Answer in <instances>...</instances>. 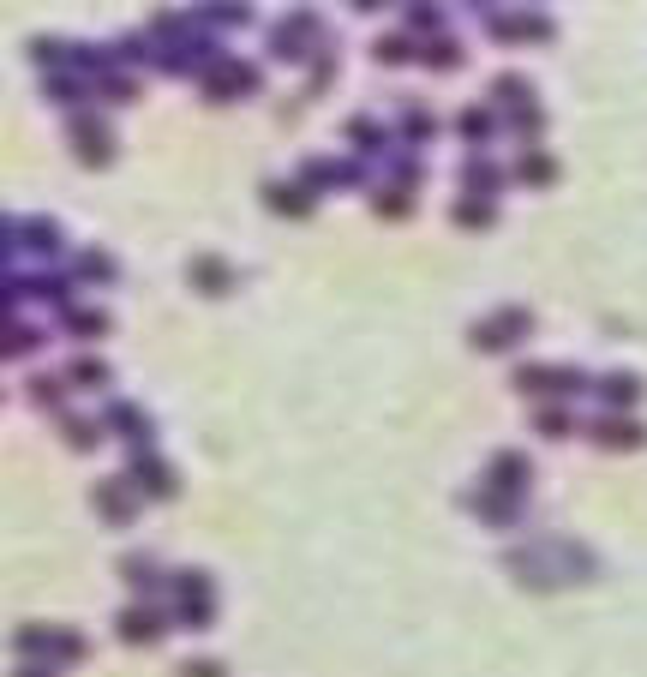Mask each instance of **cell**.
<instances>
[{"instance_id": "cell-1", "label": "cell", "mask_w": 647, "mask_h": 677, "mask_svg": "<svg viewBox=\"0 0 647 677\" xmlns=\"http://www.w3.org/2000/svg\"><path fill=\"white\" fill-rule=\"evenodd\" d=\"M528 330H534V312H528V306H498L486 324H474V348H480V354H504V348L522 342Z\"/></svg>"}, {"instance_id": "cell-2", "label": "cell", "mask_w": 647, "mask_h": 677, "mask_svg": "<svg viewBox=\"0 0 647 677\" xmlns=\"http://www.w3.org/2000/svg\"><path fill=\"white\" fill-rule=\"evenodd\" d=\"M90 498H96V516H102L108 528H126V522L138 516V486H132V474H114V480H102Z\"/></svg>"}, {"instance_id": "cell-3", "label": "cell", "mask_w": 647, "mask_h": 677, "mask_svg": "<svg viewBox=\"0 0 647 677\" xmlns=\"http://www.w3.org/2000/svg\"><path fill=\"white\" fill-rule=\"evenodd\" d=\"M72 144H78V156H84V168H108L114 162V138H108V126L96 120V114H72Z\"/></svg>"}, {"instance_id": "cell-4", "label": "cell", "mask_w": 647, "mask_h": 677, "mask_svg": "<svg viewBox=\"0 0 647 677\" xmlns=\"http://www.w3.org/2000/svg\"><path fill=\"white\" fill-rule=\"evenodd\" d=\"M246 90H258V72L246 60H222V66L204 72V96L210 102H228V96H246Z\"/></svg>"}, {"instance_id": "cell-5", "label": "cell", "mask_w": 647, "mask_h": 677, "mask_svg": "<svg viewBox=\"0 0 647 677\" xmlns=\"http://www.w3.org/2000/svg\"><path fill=\"white\" fill-rule=\"evenodd\" d=\"M114 630H120V642H132V648H150L162 630H168V618H162V606H126L120 618H114Z\"/></svg>"}, {"instance_id": "cell-6", "label": "cell", "mask_w": 647, "mask_h": 677, "mask_svg": "<svg viewBox=\"0 0 647 677\" xmlns=\"http://www.w3.org/2000/svg\"><path fill=\"white\" fill-rule=\"evenodd\" d=\"M102 426L108 432H120V438H132V456H150V444H156V432H150V420L132 408V402H108V414H102Z\"/></svg>"}, {"instance_id": "cell-7", "label": "cell", "mask_w": 647, "mask_h": 677, "mask_svg": "<svg viewBox=\"0 0 647 677\" xmlns=\"http://www.w3.org/2000/svg\"><path fill=\"white\" fill-rule=\"evenodd\" d=\"M132 486H138L144 498H174V492H180V474L162 468L156 456H138V462H132Z\"/></svg>"}, {"instance_id": "cell-8", "label": "cell", "mask_w": 647, "mask_h": 677, "mask_svg": "<svg viewBox=\"0 0 647 677\" xmlns=\"http://www.w3.org/2000/svg\"><path fill=\"white\" fill-rule=\"evenodd\" d=\"M192 288L210 294V300H222V294L234 288V270H228L216 252H198V258H192Z\"/></svg>"}, {"instance_id": "cell-9", "label": "cell", "mask_w": 647, "mask_h": 677, "mask_svg": "<svg viewBox=\"0 0 647 677\" xmlns=\"http://www.w3.org/2000/svg\"><path fill=\"white\" fill-rule=\"evenodd\" d=\"M594 390H600V402H606L612 414H630V408L642 402V378H636V372H606Z\"/></svg>"}, {"instance_id": "cell-10", "label": "cell", "mask_w": 647, "mask_h": 677, "mask_svg": "<svg viewBox=\"0 0 647 677\" xmlns=\"http://www.w3.org/2000/svg\"><path fill=\"white\" fill-rule=\"evenodd\" d=\"M594 444H600V450H642L647 432L636 426V420H618V414H606V420L594 426Z\"/></svg>"}, {"instance_id": "cell-11", "label": "cell", "mask_w": 647, "mask_h": 677, "mask_svg": "<svg viewBox=\"0 0 647 677\" xmlns=\"http://www.w3.org/2000/svg\"><path fill=\"white\" fill-rule=\"evenodd\" d=\"M516 180H522V186H552V180H558V156L522 150V156H516Z\"/></svg>"}, {"instance_id": "cell-12", "label": "cell", "mask_w": 647, "mask_h": 677, "mask_svg": "<svg viewBox=\"0 0 647 677\" xmlns=\"http://www.w3.org/2000/svg\"><path fill=\"white\" fill-rule=\"evenodd\" d=\"M264 204H270L276 216H294V222H300V216L312 210V192H306V186H264Z\"/></svg>"}, {"instance_id": "cell-13", "label": "cell", "mask_w": 647, "mask_h": 677, "mask_svg": "<svg viewBox=\"0 0 647 677\" xmlns=\"http://www.w3.org/2000/svg\"><path fill=\"white\" fill-rule=\"evenodd\" d=\"M66 330H72L78 342H102V336H108V312H96V306H66Z\"/></svg>"}, {"instance_id": "cell-14", "label": "cell", "mask_w": 647, "mask_h": 677, "mask_svg": "<svg viewBox=\"0 0 647 677\" xmlns=\"http://www.w3.org/2000/svg\"><path fill=\"white\" fill-rule=\"evenodd\" d=\"M504 486H510V492L528 486V456H510V450L492 456V492H504Z\"/></svg>"}, {"instance_id": "cell-15", "label": "cell", "mask_w": 647, "mask_h": 677, "mask_svg": "<svg viewBox=\"0 0 647 677\" xmlns=\"http://www.w3.org/2000/svg\"><path fill=\"white\" fill-rule=\"evenodd\" d=\"M516 390L522 396H558V366H516Z\"/></svg>"}, {"instance_id": "cell-16", "label": "cell", "mask_w": 647, "mask_h": 677, "mask_svg": "<svg viewBox=\"0 0 647 677\" xmlns=\"http://www.w3.org/2000/svg\"><path fill=\"white\" fill-rule=\"evenodd\" d=\"M60 636H66V630H48V624H24V630H18V654H60Z\"/></svg>"}, {"instance_id": "cell-17", "label": "cell", "mask_w": 647, "mask_h": 677, "mask_svg": "<svg viewBox=\"0 0 647 677\" xmlns=\"http://www.w3.org/2000/svg\"><path fill=\"white\" fill-rule=\"evenodd\" d=\"M492 36H504V42H516V36H552V24L546 18H492Z\"/></svg>"}, {"instance_id": "cell-18", "label": "cell", "mask_w": 647, "mask_h": 677, "mask_svg": "<svg viewBox=\"0 0 647 677\" xmlns=\"http://www.w3.org/2000/svg\"><path fill=\"white\" fill-rule=\"evenodd\" d=\"M450 216H456V228H492V222H498L492 198H462V204H456Z\"/></svg>"}, {"instance_id": "cell-19", "label": "cell", "mask_w": 647, "mask_h": 677, "mask_svg": "<svg viewBox=\"0 0 647 677\" xmlns=\"http://www.w3.org/2000/svg\"><path fill=\"white\" fill-rule=\"evenodd\" d=\"M18 234H24V240L36 246V258H54V252H60V228H54L48 216H36V222H24Z\"/></svg>"}, {"instance_id": "cell-20", "label": "cell", "mask_w": 647, "mask_h": 677, "mask_svg": "<svg viewBox=\"0 0 647 677\" xmlns=\"http://www.w3.org/2000/svg\"><path fill=\"white\" fill-rule=\"evenodd\" d=\"M60 438H66L72 450H96L102 426H96V420H78V414H60Z\"/></svg>"}, {"instance_id": "cell-21", "label": "cell", "mask_w": 647, "mask_h": 677, "mask_svg": "<svg viewBox=\"0 0 647 677\" xmlns=\"http://www.w3.org/2000/svg\"><path fill=\"white\" fill-rule=\"evenodd\" d=\"M66 378H72V384H84V390H102V384H108V366H102L96 354H78V360L66 366Z\"/></svg>"}, {"instance_id": "cell-22", "label": "cell", "mask_w": 647, "mask_h": 677, "mask_svg": "<svg viewBox=\"0 0 647 677\" xmlns=\"http://www.w3.org/2000/svg\"><path fill=\"white\" fill-rule=\"evenodd\" d=\"M120 576L138 588V594H156V564L144 558V552H132V558H120Z\"/></svg>"}, {"instance_id": "cell-23", "label": "cell", "mask_w": 647, "mask_h": 677, "mask_svg": "<svg viewBox=\"0 0 647 677\" xmlns=\"http://www.w3.org/2000/svg\"><path fill=\"white\" fill-rule=\"evenodd\" d=\"M168 588H174V600H180V606H186V600H210V576H204V570H174V582H168Z\"/></svg>"}, {"instance_id": "cell-24", "label": "cell", "mask_w": 647, "mask_h": 677, "mask_svg": "<svg viewBox=\"0 0 647 677\" xmlns=\"http://www.w3.org/2000/svg\"><path fill=\"white\" fill-rule=\"evenodd\" d=\"M312 30H318V18H312V12H300V18H288V24L276 30V48H282V54H294V48H300Z\"/></svg>"}, {"instance_id": "cell-25", "label": "cell", "mask_w": 647, "mask_h": 677, "mask_svg": "<svg viewBox=\"0 0 647 677\" xmlns=\"http://www.w3.org/2000/svg\"><path fill=\"white\" fill-rule=\"evenodd\" d=\"M384 66H408V60H420V48H414V36H384L378 48H372Z\"/></svg>"}, {"instance_id": "cell-26", "label": "cell", "mask_w": 647, "mask_h": 677, "mask_svg": "<svg viewBox=\"0 0 647 677\" xmlns=\"http://www.w3.org/2000/svg\"><path fill=\"white\" fill-rule=\"evenodd\" d=\"M534 432H540V438H570L576 420H570V408H540V414H534Z\"/></svg>"}, {"instance_id": "cell-27", "label": "cell", "mask_w": 647, "mask_h": 677, "mask_svg": "<svg viewBox=\"0 0 647 677\" xmlns=\"http://www.w3.org/2000/svg\"><path fill=\"white\" fill-rule=\"evenodd\" d=\"M492 96H498V102H516V108H534V90H528V78H516V72H504V78L492 84Z\"/></svg>"}, {"instance_id": "cell-28", "label": "cell", "mask_w": 647, "mask_h": 677, "mask_svg": "<svg viewBox=\"0 0 647 677\" xmlns=\"http://www.w3.org/2000/svg\"><path fill=\"white\" fill-rule=\"evenodd\" d=\"M468 186H474V198H492V192H498V168H492L486 156H474V162H468Z\"/></svg>"}, {"instance_id": "cell-29", "label": "cell", "mask_w": 647, "mask_h": 677, "mask_svg": "<svg viewBox=\"0 0 647 677\" xmlns=\"http://www.w3.org/2000/svg\"><path fill=\"white\" fill-rule=\"evenodd\" d=\"M402 132H408V138H432V132H438V120H432L420 102H408V108H402Z\"/></svg>"}, {"instance_id": "cell-30", "label": "cell", "mask_w": 647, "mask_h": 677, "mask_svg": "<svg viewBox=\"0 0 647 677\" xmlns=\"http://www.w3.org/2000/svg\"><path fill=\"white\" fill-rule=\"evenodd\" d=\"M24 396H30L36 408H54V414H60V402H66V396H60V378H30Z\"/></svg>"}, {"instance_id": "cell-31", "label": "cell", "mask_w": 647, "mask_h": 677, "mask_svg": "<svg viewBox=\"0 0 647 677\" xmlns=\"http://www.w3.org/2000/svg\"><path fill=\"white\" fill-rule=\"evenodd\" d=\"M456 60H462V48H456V42H450V36H438V42H432V48H426V66H432V72H450V66H456Z\"/></svg>"}, {"instance_id": "cell-32", "label": "cell", "mask_w": 647, "mask_h": 677, "mask_svg": "<svg viewBox=\"0 0 647 677\" xmlns=\"http://www.w3.org/2000/svg\"><path fill=\"white\" fill-rule=\"evenodd\" d=\"M456 132H462V138H474V144H480V138H492V114H486V108H468V114H462V120H456Z\"/></svg>"}, {"instance_id": "cell-33", "label": "cell", "mask_w": 647, "mask_h": 677, "mask_svg": "<svg viewBox=\"0 0 647 677\" xmlns=\"http://www.w3.org/2000/svg\"><path fill=\"white\" fill-rule=\"evenodd\" d=\"M174 618H180L186 630H210V618H216V606H210V600H186V606H180Z\"/></svg>"}, {"instance_id": "cell-34", "label": "cell", "mask_w": 647, "mask_h": 677, "mask_svg": "<svg viewBox=\"0 0 647 677\" xmlns=\"http://www.w3.org/2000/svg\"><path fill=\"white\" fill-rule=\"evenodd\" d=\"M414 30H444V6H408V36Z\"/></svg>"}, {"instance_id": "cell-35", "label": "cell", "mask_w": 647, "mask_h": 677, "mask_svg": "<svg viewBox=\"0 0 647 677\" xmlns=\"http://www.w3.org/2000/svg\"><path fill=\"white\" fill-rule=\"evenodd\" d=\"M348 138H354L360 150H378V144H384V126H378V120H348Z\"/></svg>"}, {"instance_id": "cell-36", "label": "cell", "mask_w": 647, "mask_h": 677, "mask_svg": "<svg viewBox=\"0 0 647 677\" xmlns=\"http://www.w3.org/2000/svg\"><path fill=\"white\" fill-rule=\"evenodd\" d=\"M78 276H90V282H114V264H108V258H102V252L90 246V252L78 258Z\"/></svg>"}, {"instance_id": "cell-37", "label": "cell", "mask_w": 647, "mask_h": 677, "mask_svg": "<svg viewBox=\"0 0 647 677\" xmlns=\"http://www.w3.org/2000/svg\"><path fill=\"white\" fill-rule=\"evenodd\" d=\"M378 216H408V186H390V192H378Z\"/></svg>"}, {"instance_id": "cell-38", "label": "cell", "mask_w": 647, "mask_h": 677, "mask_svg": "<svg viewBox=\"0 0 647 677\" xmlns=\"http://www.w3.org/2000/svg\"><path fill=\"white\" fill-rule=\"evenodd\" d=\"M102 96H108V102H138V84L114 72V78H102Z\"/></svg>"}, {"instance_id": "cell-39", "label": "cell", "mask_w": 647, "mask_h": 677, "mask_svg": "<svg viewBox=\"0 0 647 677\" xmlns=\"http://www.w3.org/2000/svg\"><path fill=\"white\" fill-rule=\"evenodd\" d=\"M510 120H516V132H522V138H534V132L546 126V114H540V108H510Z\"/></svg>"}, {"instance_id": "cell-40", "label": "cell", "mask_w": 647, "mask_h": 677, "mask_svg": "<svg viewBox=\"0 0 647 677\" xmlns=\"http://www.w3.org/2000/svg\"><path fill=\"white\" fill-rule=\"evenodd\" d=\"M576 390H588V372L582 366H558V396H576Z\"/></svg>"}, {"instance_id": "cell-41", "label": "cell", "mask_w": 647, "mask_h": 677, "mask_svg": "<svg viewBox=\"0 0 647 677\" xmlns=\"http://www.w3.org/2000/svg\"><path fill=\"white\" fill-rule=\"evenodd\" d=\"M6 342H12L6 354H30V348H36L42 336H36V330H24V324H12V330H6Z\"/></svg>"}, {"instance_id": "cell-42", "label": "cell", "mask_w": 647, "mask_h": 677, "mask_svg": "<svg viewBox=\"0 0 647 677\" xmlns=\"http://www.w3.org/2000/svg\"><path fill=\"white\" fill-rule=\"evenodd\" d=\"M180 677H228V666H222V660H186Z\"/></svg>"}, {"instance_id": "cell-43", "label": "cell", "mask_w": 647, "mask_h": 677, "mask_svg": "<svg viewBox=\"0 0 647 677\" xmlns=\"http://www.w3.org/2000/svg\"><path fill=\"white\" fill-rule=\"evenodd\" d=\"M48 96H54V102H84V84H66V78H48Z\"/></svg>"}, {"instance_id": "cell-44", "label": "cell", "mask_w": 647, "mask_h": 677, "mask_svg": "<svg viewBox=\"0 0 647 677\" xmlns=\"http://www.w3.org/2000/svg\"><path fill=\"white\" fill-rule=\"evenodd\" d=\"M84 654H90L84 636H60V654H54V660H84Z\"/></svg>"}, {"instance_id": "cell-45", "label": "cell", "mask_w": 647, "mask_h": 677, "mask_svg": "<svg viewBox=\"0 0 647 677\" xmlns=\"http://www.w3.org/2000/svg\"><path fill=\"white\" fill-rule=\"evenodd\" d=\"M30 54H36V66H60L54 54H60V42H30Z\"/></svg>"}, {"instance_id": "cell-46", "label": "cell", "mask_w": 647, "mask_h": 677, "mask_svg": "<svg viewBox=\"0 0 647 677\" xmlns=\"http://www.w3.org/2000/svg\"><path fill=\"white\" fill-rule=\"evenodd\" d=\"M18 677H54V672H48V666H24Z\"/></svg>"}]
</instances>
